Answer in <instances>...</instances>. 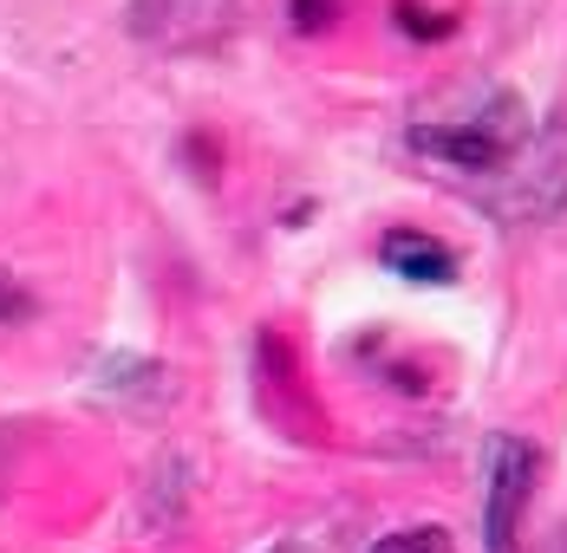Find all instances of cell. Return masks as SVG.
<instances>
[{
	"label": "cell",
	"mask_w": 567,
	"mask_h": 553,
	"mask_svg": "<svg viewBox=\"0 0 567 553\" xmlns=\"http://www.w3.org/2000/svg\"><path fill=\"white\" fill-rule=\"evenodd\" d=\"M522 144H528V111L509 92L489 98L483 111H470V117L411 124V150L444 169H463V176H503L522 157Z\"/></svg>",
	"instance_id": "obj_1"
},
{
	"label": "cell",
	"mask_w": 567,
	"mask_h": 553,
	"mask_svg": "<svg viewBox=\"0 0 567 553\" xmlns=\"http://www.w3.org/2000/svg\"><path fill=\"white\" fill-rule=\"evenodd\" d=\"M379 261L404 280H424V286H444L456 280V248H444L437 234H424V228H392L385 241H379Z\"/></svg>",
	"instance_id": "obj_4"
},
{
	"label": "cell",
	"mask_w": 567,
	"mask_h": 553,
	"mask_svg": "<svg viewBox=\"0 0 567 553\" xmlns=\"http://www.w3.org/2000/svg\"><path fill=\"white\" fill-rule=\"evenodd\" d=\"M340 13H346V0H287V20H293L300 33H327Z\"/></svg>",
	"instance_id": "obj_7"
},
{
	"label": "cell",
	"mask_w": 567,
	"mask_h": 553,
	"mask_svg": "<svg viewBox=\"0 0 567 553\" xmlns=\"http://www.w3.org/2000/svg\"><path fill=\"white\" fill-rule=\"evenodd\" d=\"M27 313H33V293L13 274H0V326H7V320H27Z\"/></svg>",
	"instance_id": "obj_8"
},
{
	"label": "cell",
	"mask_w": 567,
	"mask_h": 553,
	"mask_svg": "<svg viewBox=\"0 0 567 553\" xmlns=\"http://www.w3.org/2000/svg\"><path fill=\"white\" fill-rule=\"evenodd\" d=\"M398 27H404L411 40H451L456 13H444V7H417V0H398Z\"/></svg>",
	"instance_id": "obj_6"
},
{
	"label": "cell",
	"mask_w": 567,
	"mask_h": 553,
	"mask_svg": "<svg viewBox=\"0 0 567 553\" xmlns=\"http://www.w3.org/2000/svg\"><path fill=\"white\" fill-rule=\"evenodd\" d=\"M535 469H542L535 442H522V437L489 442V501H483V541H489V553H515V541H522V508L535 495Z\"/></svg>",
	"instance_id": "obj_3"
},
{
	"label": "cell",
	"mask_w": 567,
	"mask_h": 553,
	"mask_svg": "<svg viewBox=\"0 0 567 553\" xmlns=\"http://www.w3.org/2000/svg\"><path fill=\"white\" fill-rule=\"evenodd\" d=\"M372 553H456L451 528H437V521H417V528H398V534H379Z\"/></svg>",
	"instance_id": "obj_5"
},
{
	"label": "cell",
	"mask_w": 567,
	"mask_h": 553,
	"mask_svg": "<svg viewBox=\"0 0 567 553\" xmlns=\"http://www.w3.org/2000/svg\"><path fill=\"white\" fill-rule=\"evenodd\" d=\"M248 0H131L124 27L151 53H216L241 33Z\"/></svg>",
	"instance_id": "obj_2"
}]
</instances>
